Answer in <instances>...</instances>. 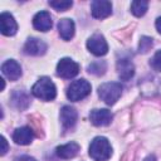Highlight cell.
I'll list each match as a JSON object with an SVG mask.
<instances>
[{"label":"cell","instance_id":"6da1fadb","mask_svg":"<svg viewBox=\"0 0 161 161\" xmlns=\"http://www.w3.org/2000/svg\"><path fill=\"white\" fill-rule=\"evenodd\" d=\"M88 153L94 161H107L112 155V146L106 137L98 136L92 140Z\"/></svg>","mask_w":161,"mask_h":161},{"label":"cell","instance_id":"7a4b0ae2","mask_svg":"<svg viewBox=\"0 0 161 161\" xmlns=\"http://www.w3.org/2000/svg\"><path fill=\"white\" fill-rule=\"evenodd\" d=\"M31 93L42 101H53L57 96V88L50 78L40 77L31 87Z\"/></svg>","mask_w":161,"mask_h":161},{"label":"cell","instance_id":"3957f363","mask_svg":"<svg viewBox=\"0 0 161 161\" xmlns=\"http://www.w3.org/2000/svg\"><path fill=\"white\" fill-rule=\"evenodd\" d=\"M122 89L123 88L121 83H117V82L103 83L98 87V96L106 104L112 106L119 99L122 94Z\"/></svg>","mask_w":161,"mask_h":161},{"label":"cell","instance_id":"277c9868","mask_svg":"<svg viewBox=\"0 0 161 161\" xmlns=\"http://www.w3.org/2000/svg\"><path fill=\"white\" fill-rule=\"evenodd\" d=\"M91 84L88 80L86 79H77V80H73L68 88H67V97L69 101H73V102H78L83 98H86L89 93H91Z\"/></svg>","mask_w":161,"mask_h":161},{"label":"cell","instance_id":"5b68a950","mask_svg":"<svg viewBox=\"0 0 161 161\" xmlns=\"http://www.w3.org/2000/svg\"><path fill=\"white\" fill-rule=\"evenodd\" d=\"M79 73V64L70 58H62L57 64V75L64 79H70Z\"/></svg>","mask_w":161,"mask_h":161},{"label":"cell","instance_id":"8992f818","mask_svg":"<svg viewBox=\"0 0 161 161\" xmlns=\"http://www.w3.org/2000/svg\"><path fill=\"white\" fill-rule=\"evenodd\" d=\"M87 48L88 50L97 55V57H101V55H104L107 54L108 52V44L104 39V36L102 34H93L88 40H87Z\"/></svg>","mask_w":161,"mask_h":161},{"label":"cell","instance_id":"52a82bcc","mask_svg":"<svg viewBox=\"0 0 161 161\" xmlns=\"http://www.w3.org/2000/svg\"><path fill=\"white\" fill-rule=\"evenodd\" d=\"M91 13L96 19H104L112 14V4L107 0H94L91 4Z\"/></svg>","mask_w":161,"mask_h":161},{"label":"cell","instance_id":"ba28073f","mask_svg":"<svg viewBox=\"0 0 161 161\" xmlns=\"http://www.w3.org/2000/svg\"><path fill=\"white\" fill-rule=\"evenodd\" d=\"M113 114L111 111L106 108L92 109L89 113V119L94 126H108L112 122Z\"/></svg>","mask_w":161,"mask_h":161},{"label":"cell","instance_id":"9c48e42d","mask_svg":"<svg viewBox=\"0 0 161 161\" xmlns=\"http://www.w3.org/2000/svg\"><path fill=\"white\" fill-rule=\"evenodd\" d=\"M47 52V44L38 38H29L24 44V53L28 55H43Z\"/></svg>","mask_w":161,"mask_h":161},{"label":"cell","instance_id":"30bf717a","mask_svg":"<svg viewBox=\"0 0 161 161\" xmlns=\"http://www.w3.org/2000/svg\"><path fill=\"white\" fill-rule=\"evenodd\" d=\"M0 29L6 36H11L18 30V24L10 13H1L0 15Z\"/></svg>","mask_w":161,"mask_h":161},{"label":"cell","instance_id":"8fae6325","mask_svg":"<svg viewBox=\"0 0 161 161\" xmlns=\"http://www.w3.org/2000/svg\"><path fill=\"white\" fill-rule=\"evenodd\" d=\"M1 72L3 74L10 79V80H18L21 75V67L20 64L14 60V59H8L6 62L3 63L1 65Z\"/></svg>","mask_w":161,"mask_h":161},{"label":"cell","instance_id":"7c38bea8","mask_svg":"<svg viewBox=\"0 0 161 161\" xmlns=\"http://www.w3.org/2000/svg\"><path fill=\"white\" fill-rule=\"evenodd\" d=\"M117 73L122 80H130L135 74V65L128 58H121L117 60Z\"/></svg>","mask_w":161,"mask_h":161},{"label":"cell","instance_id":"4fadbf2b","mask_svg":"<svg viewBox=\"0 0 161 161\" xmlns=\"http://www.w3.org/2000/svg\"><path fill=\"white\" fill-rule=\"evenodd\" d=\"M33 25L36 30L40 31H48L50 30L53 21H52V16L48 11H39L35 14V16L33 18Z\"/></svg>","mask_w":161,"mask_h":161},{"label":"cell","instance_id":"5bb4252c","mask_svg":"<svg viewBox=\"0 0 161 161\" xmlns=\"http://www.w3.org/2000/svg\"><path fill=\"white\" fill-rule=\"evenodd\" d=\"M34 138V133L31 131L30 127L28 126H23V127H18L14 133H13V140L15 143L18 145H29Z\"/></svg>","mask_w":161,"mask_h":161},{"label":"cell","instance_id":"9a60e30c","mask_svg":"<svg viewBox=\"0 0 161 161\" xmlns=\"http://www.w3.org/2000/svg\"><path fill=\"white\" fill-rule=\"evenodd\" d=\"M10 101H11V104L16 109H20V111L28 108V106L30 104V97H29V94L24 89H16V91H14L11 93Z\"/></svg>","mask_w":161,"mask_h":161},{"label":"cell","instance_id":"2e32d148","mask_svg":"<svg viewBox=\"0 0 161 161\" xmlns=\"http://www.w3.org/2000/svg\"><path fill=\"white\" fill-rule=\"evenodd\" d=\"M80 147L77 142H68L65 145H60L57 147L55 152H57V156L63 158V160H68V158H73L74 156L78 155Z\"/></svg>","mask_w":161,"mask_h":161},{"label":"cell","instance_id":"e0dca14e","mask_svg":"<svg viewBox=\"0 0 161 161\" xmlns=\"http://www.w3.org/2000/svg\"><path fill=\"white\" fill-rule=\"evenodd\" d=\"M77 111L74 107L64 106L60 109V121L64 128H72L77 122Z\"/></svg>","mask_w":161,"mask_h":161},{"label":"cell","instance_id":"ac0fdd59","mask_svg":"<svg viewBox=\"0 0 161 161\" xmlns=\"http://www.w3.org/2000/svg\"><path fill=\"white\" fill-rule=\"evenodd\" d=\"M74 30H75V26H74V21L72 19H60L59 23H58V31H59V35L62 36V39L64 40H70L74 35Z\"/></svg>","mask_w":161,"mask_h":161},{"label":"cell","instance_id":"d6986e66","mask_svg":"<svg viewBox=\"0 0 161 161\" xmlns=\"http://www.w3.org/2000/svg\"><path fill=\"white\" fill-rule=\"evenodd\" d=\"M147 8H148V3L143 0H136L131 3V13L137 18L143 16L147 11Z\"/></svg>","mask_w":161,"mask_h":161},{"label":"cell","instance_id":"ffe728a7","mask_svg":"<svg viewBox=\"0 0 161 161\" xmlns=\"http://www.w3.org/2000/svg\"><path fill=\"white\" fill-rule=\"evenodd\" d=\"M87 69L89 73H92L94 75H102L107 69V64L104 60H97V62L91 63Z\"/></svg>","mask_w":161,"mask_h":161},{"label":"cell","instance_id":"44dd1931","mask_svg":"<svg viewBox=\"0 0 161 161\" xmlns=\"http://www.w3.org/2000/svg\"><path fill=\"white\" fill-rule=\"evenodd\" d=\"M152 44H153L152 38H150V36H141L140 43H138V52L140 53H147L151 49Z\"/></svg>","mask_w":161,"mask_h":161},{"label":"cell","instance_id":"7402d4cb","mask_svg":"<svg viewBox=\"0 0 161 161\" xmlns=\"http://www.w3.org/2000/svg\"><path fill=\"white\" fill-rule=\"evenodd\" d=\"M49 5L58 11H64L69 9L73 5V3L72 1H49Z\"/></svg>","mask_w":161,"mask_h":161},{"label":"cell","instance_id":"603a6c76","mask_svg":"<svg viewBox=\"0 0 161 161\" xmlns=\"http://www.w3.org/2000/svg\"><path fill=\"white\" fill-rule=\"evenodd\" d=\"M150 65H151L155 70L161 72V49L157 50V52L153 54V57H152L151 60H150Z\"/></svg>","mask_w":161,"mask_h":161},{"label":"cell","instance_id":"cb8c5ba5","mask_svg":"<svg viewBox=\"0 0 161 161\" xmlns=\"http://www.w3.org/2000/svg\"><path fill=\"white\" fill-rule=\"evenodd\" d=\"M0 142H1V150H0V155H5L6 153V151H8V141H6V138L4 137V136H1L0 137Z\"/></svg>","mask_w":161,"mask_h":161},{"label":"cell","instance_id":"d4e9b609","mask_svg":"<svg viewBox=\"0 0 161 161\" xmlns=\"http://www.w3.org/2000/svg\"><path fill=\"white\" fill-rule=\"evenodd\" d=\"M15 161H36L34 157L31 156H28V155H23V156H19L15 158Z\"/></svg>","mask_w":161,"mask_h":161},{"label":"cell","instance_id":"484cf974","mask_svg":"<svg viewBox=\"0 0 161 161\" xmlns=\"http://www.w3.org/2000/svg\"><path fill=\"white\" fill-rule=\"evenodd\" d=\"M155 25H156V29H157V31L161 34V16L156 19V23H155Z\"/></svg>","mask_w":161,"mask_h":161}]
</instances>
